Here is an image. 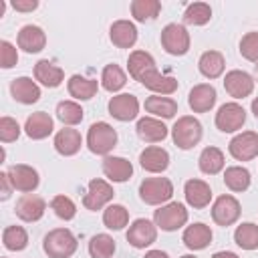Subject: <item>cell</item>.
<instances>
[{"instance_id":"6da1fadb","label":"cell","mask_w":258,"mask_h":258,"mask_svg":"<svg viewBox=\"0 0 258 258\" xmlns=\"http://www.w3.org/2000/svg\"><path fill=\"white\" fill-rule=\"evenodd\" d=\"M127 71L131 79H135L145 89L153 91L155 95L167 97L177 91V79L169 75H161L155 67L153 56L147 50H133L127 58Z\"/></svg>"},{"instance_id":"7a4b0ae2","label":"cell","mask_w":258,"mask_h":258,"mask_svg":"<svg viewBox=\"0 0 258 258\" xmlns=\"http://www.w3.org/2000/svg\"><path fill=\"white\" fill-rule=\"evenodd\" d=\"M79 242L69 228H54L42 240V250L48 258H71Z\"/></svg>"},{"instance_id":"3957f363","label":"cell","mask_w":258,"mask_h":258,"mask_svg":"<svg viewBox=\"0 0 258 258\" xmlns=\"http://www.w3.org/2000/svg\"><path fill=\"white\" fill-rule=\"evenodd\" d=\"M117 145V131L107 121H97L87 131V147L95 155L107 157Z\"/></svg>"},{"instance_id":"277c9868","label":"cell","mask_w":258,"mask_h":258,"mask_svg":"<svg viewBox=\"0 0 258 258\" xmlns=\"http://www.w3.org/2000/svg\"><path fill=\"white\" fill-rule=\"evenodd\" d=\"M202 135H204L202 123L196 117H191V115L179 117L173 123V127H171V139H173V143L179 149H191V147H196L202 141Z\"/></svg>"},{"instance_id":"5b68a950","label":"cell","mask_w":258,"mask_h":258,"mask_svg":"<svg viewBox=\"0 0 258 258\" xmlns=\"http://www.w3.org/2000/svg\"><path fill=\"white\" fill-rule=\"evenodd\" d=\"M173 196V183L167 177H145L139 183V198L147 206H163Z\"/></svg>"},{"instance_id":"8992f818","label":"cell","mask_w":258,"mask_h":258,"mask_svg":"<svg viewBox=\"0 0 258 258\" xmlns=\"http://www.w3.org/2000/svg\"><path fill=\"white\" fill-rule=\"evenodd\" d=\"M187 210L183 204L179 202H169L159 206V210H155L153 214V224L157 228H161L163 232H175L179 228H183L187 224Z\"/></svg>"},{"instance_id":"52a82bcc","label":"cell","mask_w":258,"mask_h":258,"mask_svg":"<svg viewBox=\"0 0 258 258\" xmlns=\"http://www.w3.org/2000/svg\"><path fill=\"white\" fill-rule=\"evenodd\" d=\"M189 44H191V38H189V32H187V28L183 24L169 22V24L163 26V30H161V46L165 48L167 54L183 56L189 50Z\"/></svg>"},{"instance_id":"ba28073f","label":"cell","mask_w":258,"mask_h":258,"mask_svg":"<svg viewBox=\"0 0 258 258\" xmlns=\"http://www.w3.org/2000/svg\"><path fill=\"white\" fill-rule=\"evenodd\" d=\"M246 123V111L240 103L230 101L224 103L216 113V127L222 133H236Z\"/></svg>"},{"instance_id":"9c48e42d","label":"cell","mask_w":258,"mask_h":258,"mask_svg":"<svg viewBox=\"0 0 258 258\" xmlns=\"http://www.w3.org/2000/svg\"><path fill=\"white\" fill-rule=\"evenodd\" d=\"M242 214V208H240V202L230 196V194H224L220 198H216V202L212 204V220L218 224V226H232L238 222Z\"/></svg>"},{"instance_id":"30bf717a","label":"cell","mask_w":258,"mask_h":258,"mask_svg":"<svg viewBox=\"0 0 258 258\" xmlns=\"http://www.w3.org/2000/svg\"><path fill=\"white\" fill-rule=\"evenodd\" d=\"M125 238L133 248L143 250V248L151 246L157 240V226L147 218H137V220L131 222Z\"/></svg>"},{"instance_id":"8fae6325","label":"cell","mask_w":258,"mask_h":258,"mask_svg":"<svg viewBox=\"0 0 258 258\" xmlns=\"http://www.w3.org/2000/svg\"><path fill=\"white\" fill-rule=\"evenodd\" d=\"M107 109H109V115L113 119L127 123V121L137 119V115H139V99L135 95H131V93H119V95L109 99Z\"/></svg>"},{"instance_id":"7c38bea8","label":"cell","mask_w":258,"mask_h":258,"mask_svg":"<svg viewBox=\"0 0 258 258\" xmlns=\"http://www.w3.org/2000/svg\"><path fill=\"white\" fill-rule=\"evenodd\" d=\"M113 196H115L113 185H111L109 181H105V179L95 177V179H91L89 185H87V194H85V198H83V206H85L87 210H91V212H97V210L105 208V206L113 200Z\"/></svg>"},{"instance_id":"4fadbf2b","label":"cell","mask_w":258,"mask_h":258,"mask_svg":"<svg viewBox=\"0 0 258 258\" xmlns=\"http://www.w3.org/2000/svg\"><path fill=\"white\" fill-rule=\"evenodd\" d=\"M228 151L238 161H250L258 157V133L256 131H242L232 137L228 143Z\"/></svg>"},{"instance_id":"5bb4252c","label":"cell","mask_w":258,"mask_h":258,"mask_svg":"<svg viewBox=\"0 0 258 258\" xmlns=\"http://www.w3.org/2000/svg\"><path fill=\"white\" fill-rule=\"evenodd\" d=\"M8 177L14 185L16 191H22V194H32L38 183H40V177H38V171L26 163H16V165H10L8 167Z\"/></svg>"},{"instance_id":"9a60e30c","label":"cell","mask_w":258,"mask_h":258,"mask_svg":"<svg viewBox=\"0 0 258 258\" xmlns=\"http://www.w3.org/2000/svg\"><path fill=\"white\" fill-rule=\"evenodd\" d=\"M224 89H226V93L232 99H244V97H250L252 95V91H254V79L246 71L234 69V71H228L226 73V77H224Z\"/></svg>"},{"instance_id":"2e32d148","label":"cell","mask_w":258,"mask_h":258,"mask_svg":"<svg viewBox=\"0 0 258 258\" xmlns=\"http://www.w3.org/2000/svg\"><path fill=\"white\" fill-rule=\"evenodd\" d=\"M216 99H218V93H216V89L210 83L196 85L189 91V95H187V103H189V109L194 113H208V111H212V107L216 105Z\"/></svg>"},{"instance_id":"e0dca14e","label":"cell","mask_w":258,"mask_h":258,"mask_svg":"<svg viewBox=\"0 0 258 258\" xmlns=\"http://www.w3.org/2000/svg\"><path fill=\"white\" fill-rule=\"evenodd\" d=\"M44 210H46V202L36 194H24L14 208L16 216L22 222H38L44 216Z\"/></svg>"},{"instance_id":"ac0fdd59","label":"cell","mask_w":258,"mask_h":258,"mask_svg":"<svg viewBox=\"0 0 258 258\" xmlns=\"http://www.w3.org/2000/svg\"><path fill=\"white\" fill-rule=\"evenodd\" d=\"M16 42H18V48H22L28 54H34V52H40L46 46V34H44V30L40 26L26 24V26H22L18 30Z\"/></svg>"},{"instance_id":"d6986e66","label":"cell","mask_w":258,"mask_h":258,"mask_svg":"<svg viewBox=\"0 0 258 258\" xmlns=\"http://www.w3.org/2000/svg\"><path fill=\"white\" fill-rule=\"evenodd\" d=\"M183 196L187 206H191L194 210H202L212 202V187L204 179H187L183 185Z\"/></svg>"},{"instance_id":"ffe728a7","label":"cell","mask_w":258,"mask_h":258,"mask_svg":"<svg viewBox=\"0 0 258 258\" xmlns=\"http://www.w3.org/2000/svg\"><path fill=\"white\" fill-rule=\"evenodd\" d=\"M139 163L149 173H161L169 167V153L159 145H149L139 153Z\"/></svg>"},{"instance_id":"44dd1931","label":"cell","mask_w":258,"mask_h":258,"mask_svg":"<svg viewBox=\"0 0 258 258\" xmlns=\"http://www.w3.org/2000/svg\"><path fill=\"white\" fill-rule=\"evenodd\" d=\"M52 129H54V121H52V117H50L48 113H44V111H36V113H32V115L26 117L24 133H26L30 139H34V141L48 137V135L52 133Z\"/></svg>"},{"instance_id":"7402d4cb","label":"cell","mask_w":258,"mask_h":258,"mask_svg":"<svg viewBox=\"0 0 258 258\" xmlns=\"http://www.w3.org/2000/svg\"><path fill=\"white\" fill-rule=\"evenodd\" d=\"M10 93H12L14 101H18L22 105H32V103H36L40 99V87L30 77H18V79H14L10 83Z\"/></svg>"},{"instance_id":"603a6c76","label":"cell","mask_w":258,"mask_h":258,"mask_svg":"<svg viewBox=\"0 0 258 258\" xmlns=\"http://www.w3.org/2000/svg\"><path fill=\"white\" fill-rule=\"evenodd\" d=\"M101 167H103V173L111 181H115V183H123V181H127L133 175L131 161L125 159V157H119V155H107L103 159V165Z\"/></svg>"},{"instance_id":"cb8c5ba5","label":"cell","mask_w":258,"mask_h":258,"mask_svg":"<svg viewBox=\"0 0 258 258\" xmlns=\"http://www.w3.org/2000/svg\"><path fill=\"white\" fill-rule=\"evenodd\" d=\"M109 38L117 48H131L137 42V28L131 20H115L109 28Z\"/></svg>"},{"instance_id":"d4e9b609","label":"cell","mask_w":258,"mask_h":258,"mask_svg":"<svg viewBox=\"0 0 258 258\" xmlns=\"http://www.w3.org/2000/svg\"><path fill=\"white\" fill-rule=\"evenodd\" d=\"M34 79L40 85H44L48 89H54L64 81V71L58 64H54L52 60L42 58V60H38L34 64Z\"/></svg>"},{"instance_id":"484cf974","label":"cell","mask_w":258,"mask_h":258,"mask_svg":"<svg viewBox=\"0 0 258 258\" xmlns=\"http://www.w3.org/2000/svg\"><path fill=\"white\" fill-rule=\"evenodd\" d=\"M181 240L189 250H204L212 242V230H210V226H206L202 222H196V224L185 226V230L181 234Z\"/></svg>"},{"instance_id":"4316f807","label":"cell","mask_w":258,"mask_h":258,"mask_svg":"<svg viewBox=\"0 0 258 258\" xmlns=\"http://www.w3.org/2000/svg\"><path fill=\"white\" fill-rule=\"evenodd\" d=\"M135 129H137V135L147 143H159L167 137V127L157 117H141Z\"/></svg>"},{"instance_id":"83f0119b","label":"cell","mask_w":258,"mask_h":258,"mask_svg":"<svg viewBox=\"0 0 258 258\" xmlns=\"http://www.w3.org/2000/svg\"><path fill=\"white\" fill-rule=\"evenodd\" d=\"M83 145V137L77 129L73 127H62L60 131H56L54 135V149L64 155V157H71V155H77L79 149Z\"/></svg>"},{"instance_id":"f1b7e54d","label":"cell","mask_w":258,"mask_h":258,"mask_svg":"<svg viewBox=\"0 0 258 258\" xmlns=\"http://www.w3.org/2000/svg\"><path fill=\"white\" fill-rule=\"evenodd\" d=\"M67 89H69V95L77 101H89L97 95L99 91V83L95 79H89V77H83V75H73L69 81H67Z\"/></svg>"},{"instance_id":"f546056e","label":"cell","mask_w":258,"mask_h":258,"mask_svg":"<svg viewBox=\"0 0 258 258\" xmlns=\"http://www.w3.org/2000/svg\"><path fill=\"white\" fill-rule=\"evenodd\" d=\"M143 107L147 113H151V117H157V119H171L177 113V103L171 97H163V95L147 97Z\"/></svg>"},{"instance_id":"4dcf8cb0","label":"cell","mask_w":258,"mask_h":258,"mask_svg":"<svg viewBox=\"0 0 258 258\" xmlns=\"http://www.w3.org/2000/svg\"><path fill=\"white\" fill-rule=\"evenodd\" d=\"M198 69L200 73L206 77V79H218L224 75V69H226V60H224V54L218 52V50H206L200 60H198Z\"/></svg>"},{"instance_id":"1f68e13d","label":"cell","mask_w":258,"mask_h":258,"mask_svg":"<svg viewBox=\"0 0 258 258\" xmlns=\"http://www.w3.org/2000/svg\"><path fill=\"white\" fill-rule=\"evenodd\" d=\"M198 165H200V171L206 173V175H216V173H220V171L224 169V165H226V159H224L222 149L212 147V145L206 147V149L200 153V157H198Z\"/></svg>"},{"instance_id":"d6a6232c","label":"cell","mask_w":258,"mask_h":258,"mask_svg":"<svg viewBox=\"0 0 258 258\" xmlns=\"http://www.w3.org/2000/svg\"><path fill=\"white\" fill-rule=\"evenodd\" d=\"M250 181H252L250 171L246 167H242V165H230L224 171V183H226V187L230 191H236V194L246 191L250 187Z\"/></svg>"},{"instance_id":"836d02e7","label":"cell","mask_w":258,"mask_h":258,"mask_svg":"<svg viewBox=\"0 0 258 258\" xmlns=\"http://www.w3.org/2000/svg\"><path fill=\"white\" fill-rule=\"evenodd\" d=\"M125 83H127V75L123 73V69L119 64L113 62V64H107L103 69V73H101V87L105 91L117 93V91H121L125 87Z\"/></svg>"},{"instance_id":"e575fe53","label":"cell","mask_w":258,"mask_h":258,"mask_svg":"<svg viewBox=\"0 0 258 258\" xmlns=\"http://www.w3.org/2000/svg\"><path fill=\"white\" fill-rule=\"evenodd\" d=\"M161 12V2L159 0H133L131 2V16L137 22H149L155 20Z\"/></svg>"},{"instance_id":"d590c367","label":"cell","mask_w":258,"mask_h":258,"mask_svg":"<svg viewBox=\"0 0 258 258\" xmlns=\"http://www.w3.org/2000/svg\"><path fill=\"white\" fill-rule=\"evenodd\" d=\"M103 224L109 230H123L129 224V212L121 204H109L103 210Z\"/></svg>"},{"instance_id":"8d00e7d4","label":"cell","mask_w":258,"mask_h":258,"mask_svg":"<svg viewBox=\"0 0 258 258\" xmlns=\"http://www.w3.org/2000/svg\"><path fill=\"white\" fill-rule=\"evenodd\" d=\"M2 244L10 252H20L28 246V234L22 226H6L2 232Z\"/></svg>"},{"instance_id":"74e56055","label":"cell","mask_w":258,"mask_h":258,"mask_svg":"<svg viewBox=\"0 0 258 258\" xmlns=\"http://www.w3.org/2000/svg\"><path fill=\"white\" fill-rule=\"evenodd\" d=\"M234 242L242 250H256L258 248V226L252 222H242L234 230Z\"/></svg>"},{"instance_id":"f35d334b","label":"cell","mask_w":258,"mask_h":258,"mask_svg":"<svg viewBox=\"0 0 258 258\" xmlns=\"http://www.w3.org/2000/svg\"><path fill=\"white\" fill-rule=\"evenodd\" d=\"M56 117H58V121H62V125L73 127L83 121L85 111L77 101H60L56 105Z\"/></svg>"},{"instance_id":"ab89813d","label":"cell","mask_w":258,"mask_h":258,"mask_svg":"<svg viewBox=\"0 0 258 258\" xmlns=\"http://www.w3.org/2000/svg\"><path fill=\"white\" fill-rule=\"evenodd\" d=\"M212 18V8L206 2H194L183 12V22L189 26H204Z\"/></svg>"},{"instance_id":"60d3db41","label":"cell","mask_w":258,"mask_h":258,"mask_svg":"<svg viewBox=\"0 0 258 258\" xmlns=\"http://www.w3.org/2000/svg\"><path fill=\"white\" fill-rule=\"evenodd\" d=\"M91 258H111L115 254V240L109 234H95L89 242Z\"/></svg>"},{"instance_id":"b9f144b4","label":"cell","mask_w":258,"mask_h":258,"mask_svg":"<svg viewBox=\"0 0 258 258\" xmlns=\"http://www.w3.org/2000/svg\"><path fill=\"white\" fill-rule=\"evenodd\" d=\"M50 208L56 214V218H60L64 222H69V220H73L77 216V206L69 196H54L50 200Z\"/></svg>"},{"instance_id":"7bdbcfd3","label":"cell","mask_w":258,"mask_h":258,"mask_svg":"<svg viewBox=\"0 0 258 258\" xmlns=\"http://www.w3.org/2000/svg\"><path fill=\"white\" fill-rule=\"evenodd\" d=\"M240 54L258 64V32H246L240 40Z\"/></svg>"},{"instance_id":"ee69618b","label":"cell","mask_w":258,"mask_h":258,"mask_svg":"<svg viewBox=\"0 0 258 258\" xmlns=\"http://www.w3.org/2000/svg\"><path fill=\"white\" fill-rule=\"evenodd\" d=\"M20 135V125L16 119L12 117H2L0 119V139L2 143H10V141H16Z\"/></svg>"},{"instance_id":"f6af8a7d","label":"cell","mask_w":258,"mask_h":258,"mask_svg":"<svg viewBox=\"0 0 258 258\" xmlns=\"http://www.w3.org/2000/svg\"><path fill=\"white\" fill-rule=\"evenodd\" d=\"M18 62V50L12 42L0 40V67L2 69H12Z\"/></svg>"},{"instance_id":"bcb514c9","label":"cell","mask_w":258,"mask_h":258,"mask_svg":"<svg viewBox=\"0 0 258 258\" xmlns=\"http://www.w3.org/2000/svg\"><path fill=\"white\" fill-rule=\"evenodd\" d=\"M0 185H2L0 200H2V202H6V200L10 198V194H12V189H14V185H12V181H10V177H8V173H6V171H2V173H0Z\"/></svg>"},{"instance_id":"7dc6e473","label":"cell","mask_w":258,"mask_h":258,"mask_svg":"<svg viewBox=\"0 0 258 258\" xmlns=\"http://www.w3.org/2000/svg\"><path fill=\"white\" fill-rule=\"evenodd\" d=\"M36 6H38L36 0H14L12 2V8L18 12H32Z\"/></svg>"},{"instance_id":"c3c4849f","label":"cell","mask_w":258,"mask_h":258,"mask_svg":"<svg viewBox=\"0 0 258 258\" xmlns=\"http://www.w3.org/2000/svg\"><path fill=\"white\" fill-rule=\"evenodd\" d=\"M143 258H169V256H167V252H163V250H149V252H145Z\"/></svg>"},{"instance_id":"681fc988","label":"cell","mask_w":258,"mask_h":258,"mask_svg":"<svg viewBox=\"0 0 258 258\" xmlns=\"http://www.w3.org/2000/svg\"><path fill=\"white\" fill-rule=\"evenodd\" d=\"M212 258H240L236 252H230V250H222V252H216Z\"/></svg>"},{"instance_id":"f907efd6","label":"cell","mask_w":258,"mask_h":258,"mask_svg":"<svg viewBox=\"0 0 258 258\" xmlns=\"http://www.w3.org/2000/svg\"><path fill=\"white\" fill-rule=\"evenodd\" d=\"M252 113H254V117L258 119V97L252 99Z\"/></svg>"},{"instance_id":"816d5d0a","label":"cell","mask_w":258,"mask_h":258,"mask_svg":"<svg viewBox=\"0 0 258 258\" xmlns=\"http://www.w3.org/2000/svg\"><path fill=\"white\" fill-rule=\"evenodd\" d=\"M254 77H256V81H258V64H254Z\"/></svg>"},{"instance_id":"f5cc1de1","label":"cell","mask_w":258,"mask_h":258,"mask_svg":"<svg viewBox=\"0 0 258 258\" xmlns=\"http://www.w3.org/2000/svg\"><path fill=\"white\" fill-rule=\"evenodd\" d=\"M181 258H198V256H194V254H183Z\"/></svg>"},{"instance_id":"db71d44e","label":"cell","mask_w":258,"mask_h":258,"mask_svg":"<svg viewBox=\"0 0 258 258\" xmlns=\"http://www.w3.org/2000/svg\"><path fill=\"white\" fill-rule=\"evenodd\" d=\"M4 258H6V256H4Z\"/></svg>"}]
</instances>
